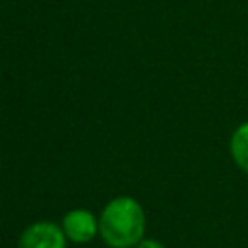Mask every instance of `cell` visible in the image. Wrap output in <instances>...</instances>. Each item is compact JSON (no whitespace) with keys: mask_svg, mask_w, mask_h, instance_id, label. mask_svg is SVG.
<instances>
[{"mask_svg":"<svg viewBox=\"0 0 248 248\" xmlns=\"http://www.w3.org/2000/svg\"><path fill=\"white\" fill-rule=\"evenodd\" d=\"M145 231V213L141 205L128 196L108 202L99 217V232L112 248L136 246Z\"/></svg>","mask_w":248,"mask_h":248,"instance_id":"6da1fadb","label":"cell"},{"mask_svg":"<svg viewBox=\"0 0 248 248\" xmlns=\"http://www.w3.org/2000/svg\"><path fill=\"white\" fill-rule=\"evenodd\" d=\"M231 155L238 169L248 172V122L240 124L231 136Z\"/></svg>","mask_w":248,"mask_h":248,"instance_id":"277c9868","label":"cell"},{"mask_svg":"<svg viewBox=\"0 0 248 248\" xmlns=\"http://www.w3.org/2000/svg\"><path fill=\"white\" fill-rule=\"evenodd\" d=\"M136 248H165L161 242H157V240H153V238H147V240H140L138 244H136Z\"/></svg>","mask_w":248,"mask_h":248,"instance_id":"5b68a950","label":"cell"},{"mask_svg":"<svg viewBox=\"0 0 248 248\" xmlns=\"http://www.w3.org/2000/svg\"><path fill=\"white\" fill-rule=\"evenodd\" d=\"M19 248H66V234L56 223L41 221L23 231Z\"/></svg>","mask_w":248,"mask_h":248,"instance_id":"7a4b0ae2","label":"cell"},{"mask_svg":"<svg viewBox=\"0 0 248 248\" xmlns=\"http://www.w3.org/2000/svg\"><path fill=\"white\" fill-rule=\"evenodd\" d=\"M62 231L72 242H89L99 231V221L87 209H72L62 219Z\"/></svg>","mask_w":248,"mask_h":248,"instance_id":"3957f363","label":"cell"}]
</instances>
